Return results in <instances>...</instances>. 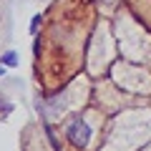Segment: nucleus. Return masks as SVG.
<instances>
[{"label": "nucleus", "instance_id": "obj_1", "mask_svg": "<svg viewBox=\"0 0 151 151\" xmlns=\"http://www.w3.org/2000/svg\"><path fill=\"white\" fill-rule=\"evenodd\" d=\"M65 139H68L76 149H86L88 141H91V126L83 119H73L68 124V129H65Z\"/></svg>", "mask_w": 151, "mask_h": 151}, {"label": "nucleus", "instance_id": "obj_3", "mask_svg": "<svg viewBox=\"0 0 151 151\" xmlns=\"http://www.w3.org/2000/svg\"><path fill=\"white\" fill-rule=\"evenodd\" d=\"M40 20H43V15H35V18L30 20V33H33V35L38 33V25H40Z\"/></svg>", "mask_w": 151, "mask_h": 151}, {"label": "nucleus", "instance_id": "obj_2", "mask_svg": "<svg viewBox=\"0 0 151 151\" xmlns=\"http://www.w3.org/2000/svg\"><path fill=\"white\" fill-rule=\"evenodd\" d=\"M3 63H5V65H15L18 63V55L13 53V50H8V53L3 55Z\"/></svg>", "mask_w": 151, "mask_h": 151}]
</instances>
